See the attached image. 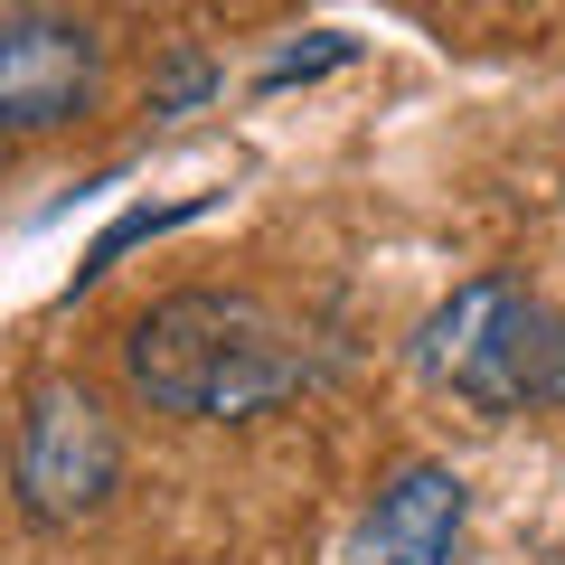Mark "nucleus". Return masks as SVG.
Here are the masks:
<instances>
[{
  "label": "nucleus",
  "mask_w": 565,
  "mask_h": 565,
  "mask_svg": "<svg viewBox=\"0 0 565 565\" xmlns=\"http://www.w3.org/2000/svg\"><path fill=\"white\" fill-rule=\"evenodd\" d=\"M122 377L161 415L199 424H245L274 415L311 386V340L255 292H170L132 321L122 340Z\"/></svg>",
  "instance_id": "obj_1"
},
{
  "label": "nucleus",
  "mask_w": 565,
  "mask_h": 565,
  "mask_svg": "<svg viewBox=\"0 0 565 565\" xmlns=\"http://www.w3.org/2000/svg\"><path fill=\"white\" fill-rule=\"evenodd\" d=\"M415 367L490 424L556 415L565 405V311L546 292H527V282H509V274H481L424 321Z\"/></svg>",
  "instance_id": "obj_2"
},
{
  "label": "nucleus",
  "mask_w": 565,
  "mask_h": 565,
  "mask_svg": "<svg viewBox=\"0 0 565 565\" xmlns=\"http://www.w3.org/2000/svg\"><path fill=\"white\" fill-rule=\"evenodd\" d=\"M10 490H20V519L39 527H76L122 490V434L95 386L76 377L29 386L20 424H10Z\"/></svg>",
  "instance_id": "obj_3"
},
{
  "label": "nucleus",
  "mask_w": 565,
  "mask_h": 565,
  "mask_svg": "<svg viewBox=\"0 0 565 565\" xmlns=\"http://www.w3.org/2000/svg\"><path fill=\"white\" fill-rule=\"evenodd\" d=\"M104 47L57 10H0V132H57L95 104Z\"/></svg>",
  "instance_id": "obj_4"
},
{
  "label": "nucleus",
  "mask_w": 565,
  "mask_h": 565,
  "mask_svg": "<svg viewBox=\"0 0 565 565\" xmlns=\"http://www.w3.org/2000/svg\"><path fill=\"white\" fill-rule=\"evenodd\" d=\"M462 527H471V490L452 462H396L377 481L359 519L349 565H462Z\"/></svg>",
  "instance_id": "obj_5"
},
{
  "label": "nucleus",
  "mask_w": 565,
  "mask_h": 565,
  "mask_svg": "<svg viewBox=\"0 0 565 565\" xmlns=\"http://www.w3.org/2000/svg\"><path fill=\"white\" fill-rule=\"evenodd\" d=\"M349 57V39H330V47H302V57H274L264 66V85H292V76H321V66H340Z\"/></svg>",
  "instance_id": "obj_6"
}]
</instances>
